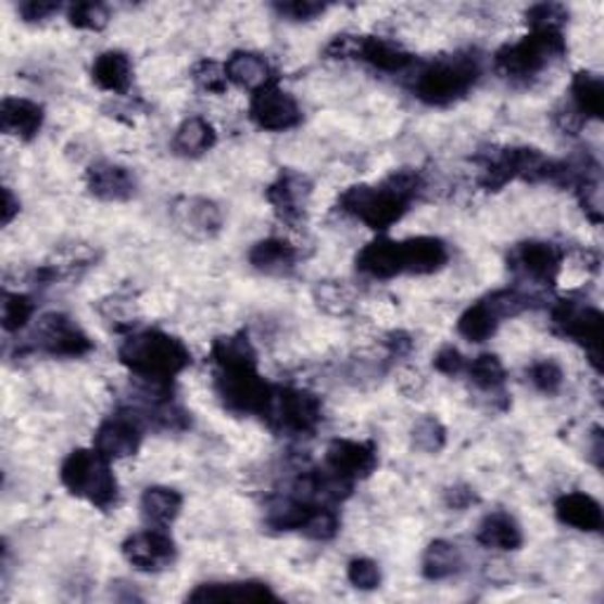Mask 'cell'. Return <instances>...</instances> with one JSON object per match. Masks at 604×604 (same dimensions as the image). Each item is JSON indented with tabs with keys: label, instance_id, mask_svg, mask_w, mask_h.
Listing matches in <instances>:
<instances>
[{
	"label": "cell",
	"instance_id": "obj_1",
	"mask_svg": "<svg viewBox=\"0 0 604 604\" xmlns=\"http://www.w3.org/2000/svg\"><path fill=\"white\" fill-rule=\"evenodd\" d=\"M423 191V175L414 168L394 171L380 185H354L338 199V209L374 231H388L406 215Z\"/></svg>",
	"mask_w": 604,
	"mask_h": 604
},
{
	"label": "cell",
	"instance_id": "obj_2",
	"mask_svg": "<svg viewBox=\"0 0 604 604\" xmlns=\"http://www.w3.org/2000/svg\"><path fill=\"white\" fill-rule=\"evenodd\" d=\"M118 362L133 376L142 378L151 386L166 388L191 364V352L180 338H175L159 328L135 331L118 348Z\"/></svg>",
	"mask_w": 604,
	"mask_h": 604
},
{
	"label": "cell",
	"instance_id": "obj_3",
	"mask_svg": "<svg viewBox=\"0 0 604 604\" xmlns=\"http://www.w3.org/2000/svg\"><path fill=\"white\" fill-rule=\"evenodd\" d=\"M479 60L475 54H451L425 64L414 84L416 98L430 106H449L463 100L479 80Z\"/></svg>",
	"mask_w": 604,
	"mask_h": 604
},
{
	"label": "cell",
	"instance_id": "obj_4",
	"mask_svg": "<svg viewBox=\"0 0 604 604\" xmlns=\"http://www.w3.org/2000/svg\"><path fill=\"white\" fill-rule=\"evenodd\" d=\"M60 479L68 493L100 511H109L118 501V482L112 473V461L95 449H76L68 453L60 468Z\"/></svg>",
	"mask_w": 604,
	"mask_h": 604
},
{
	"label": "cell",
	"instance_id": "obj_5",
	"mask_svg": "<svg viewBox=\"0 0 604 604\" xmlns=\"http://www.w3.org/2000/svg\"><path fill=\"white\" fill-rule=\"evenodd\" d=\"M565 52L567 40L562 32H531L517 43L503 46L496 52V68L515 84H529Z\"/></svg>",
	"mask_w": 604,
	"mask_h": 604
},
{
	"label": "cell",
	"instance_id": "obj_6",
	"mask_svg": "<svg viewBox=\"0 0 604 604\" xmlns=\"http://www.w3.org/2000/svg\"><path fill=\"white\" fill-rule=\"evenodd\" d=\"M260 418L277 435L307 437L322 425L324 406L319 397L310 390L274 386Z\"/></svg>",
	"mask_w": 604,
	"mask_h": 604
},
{
	"label": "cell",
	"instance_id": "obj_7",
	"mask_svg": "<svg viewBox=\"0 0 604 604\" xmlns=\"http://www.w3.org/2000/svg\"><path fill=\"white\" fill-rule=\"evenodd\" d=\"M551 319H553V326L559 336L574 340L576 345H581L586 350L590 364H593L600 374V368H602V364H600L602 326H604L602 312L593 305H586L583 300L565 298V300L555 302Z\"/></svg>",
	"mask_w": 604,
	"mask_h": 604
},
{
	"label": "cell",
	"instance_id": "obj_8",
	"mask_svg": "<svg viewBox=\"0 0 604 604\" xmlns=\"http://www.w3.org/2000/svg\"><path fill=\"white\" fill-rule=\"evenodd\" d=\"M269 382L251 368H227L215 370V392L219 402L231 414L239 416H263L265 404L272 394Z\"/></svg>",
	"mask_w": 604,
	"mask_h": 604
},
{
	"label": "cell",
	"instance_id": "obj_9",
	"mask_svg": "<svg viewBox=\"0 0 604 604\" xmlns=\"http://www.w3.org/2000/svg\"><path fill=\"white\" fill-rule=\"evenodd\" d=\"M36 345L46 354L66 356V360H78V356H86L95 348L84 328L60 312L46 314L38 322Z\"/></svg>",
	"mask_w": 604,
	"mask_h": 604
},
{
	"label": "cell",
	"instance_id": "obj_10",
	"mask_svg": "<svg viewBox=\"0 0 604 604\" xmlns=\"http://www.w3.org/2000/svg\"><path fill=\"white\" fill-rule=\"evenodd\" d=\"M251 118L257 128L267 133H284L300 126L302 109L291 92L279 88V84H272L253 92Z\"/></svg>",
	"mask_w": 604,
	"mask_h": 604
},
{
	"label": "cell",
	"instance_id": "obj_11",
	"mask_svg": "<svg viewBox=\"0 0 604 604\" xmlns=\"http://www.w3.org/2000/svg\"><path fill=\"white\" fill-rule=\"evenodd\" d=\"M562 260H565V253H562L557 243L525 241L515 246L511 257H507V265L521 277L543 286H553L562 269Z\"/></svg>",
	"mask_w": 604,
	"mask_h": 604
},
{
	"label": "cell",
	"instance_id": "obj_12",
	"mask_svg": "<svg viewBox=\"0 0 604 604\" xmlns=\"http://www.w3.org/2000/svg\"><path fill=\"white\" fill-rule=\"evenodd\" d=\"M123 557L140 571H163L177 557V545L161 527L137 531L123 543Z\"/></svg>",
	"mask_w": 604,
	"mask_h": 604
},
{
	"label": "cell",
	"instance_id": "obj_13",
	"mask_svg": "<svg viewBox=\"0 0 604 604\" xmlns=\"http://www.w3.org/2000/svg\"><path fill=\"white\" fill-rule=\"evenodd\" d=\"M265 197L274 213L279 215L281 223L298 227L307 213V201L312 197V183L305 175L295 171H281L277 180H274Z\"/></svg>",
	"mask_w": 604,
	"mask_h": 604
},
{
	"label": "cell",
	"instance_id": "obj_14",
	"mask_svg": "<svg viewBox=\"0 0 604 604\" xmlns=\"http://www.w3.org/2000/svg\"><path fill=\"white\" fill-rule=\"evenodd\" d=\"M142 446V425L133 414H116L95 430L92 449L109 461L130 458Z\"/></svg>",
	"mask_w": 604,
	"mask_h": 604
},
{
	"label": "cell",
	"instance_id": "obj_15",
	"mask_svg": "<svg viewBox=\"0 0 604 604\" xmlns=\"http://www.w3.org/2000/svg\"><path fill=\"white\" fill-rule=\"evenodd\" d=\"M326 468L354 485L378 468V449L374 442L334 439L326 449Z\"/></svg>",
	"mask_w": 604,
	"mask_h": 604
},
{
	"label": "cell",
	"instance_id": "obj_16",
	"mask_svg": "<svg viewBox=\"0 0 604 604\" xmlns=\"http://www.w3.org/2000/svg\"><path fill=\"white\" fill-rule=\"evenodd\" d=\"M173 219L191 239H213L223 229V211L211 199L185 197L173 203Z\"/></svg>",
	"mask_w": 604,
	"mask_h": 604
},
{
	"label": "cell",
	"instance_id": "obj_17",
	"mask_svg": "<svg viewBox=\"0 0 604 604\" xmlns=\"http://www.w3.org/2000/svg\"><path fill=\"white\" fill-rule=\"evenodd\" d=\"M86 185L95 199L109 201V203L128 201L135 197V189H137L135 175L128 168H123L112 161L92 163L86 173Z\"/></svg>",
	"mask_w": 604,
	"mask_h": 604
},
{
	"label": "cell",
	"instance_id": "obj_18",
	"mask_svg": "<svg viewBox=\"0 0 604 604\" xmlns=\"http://www.w3.org/2000/svg\"><path fill=\"white\" fill-rule=\"evenodd\" d=\"M356 269L364 277L388 281L404 274V257H402V241H392L388 237H378L356 255Z\"/></svg>",
	"mask_w": 604,
	"mask_h": 604
},
{
	"label": "cell",
	"instance_id": "obj_19",
	"mask_svg": "<svg viewBox=\"0 0 604 604\" xmlns=\"http://www.w3.org/2000/svg\"><path fill=\"white\" fill-rule=\"evenodd\" d=\"M279 600L274 590L263 581H223L201 583L187 595V602H274Z\"/></svg>",
	"mask_w": 604,
	"mask_h": 604
},
{
	"label": "cell",
	"instance_id": "obj_20",
	"mask_svg": "<svg viewBox=\"0 0 604 604\" xmlns=\"http://www.w3.org/2000/svg\"><path fill=\"white\" fill-rule=\"evenodd\" d=\"M46 123V109L38 102L24 98H5L0 104V130L17 137L22 142H32Z\"/></svg>",
	"mask_w": 604,
	"mask_h": 604
},
{
	"label": "cell",
	"instance_id": "obj_21",
	"mask_svg": "<svg viewBox=\"0 0 604 604\" xmlns=\"http://www.w3.org/2000/svg\"><path fill=\"white\" fill-rule=\"evenodd\" d=\"M555 515L565 527L586 533H595L604 525L602 505L583 491H571L559 496L555 503Z\"/></svg>",
	"mask_w": 604,
	"mask_h": 604
},
{
	"label": "cell",
	"instance_id": "obj_22",
	"mask_svg": "<svg viewBox=\"0 0 604 604\" xmlns=\"http://www.w3.org/2000/svg\"><path fill=\"white\" fill-rule=\"evenodd\" d=\"M225 74L229 84H235L243 90L257 92L272 84H277L274 78V72L269 62L257 52H249V50H239L231 54L225 64Z\"/></svg>",
	"mask_w": 604,
	"mask_h": 604
},
{
	"label": "cell",
	"instance_id": "obj_23",
	"mask_svg": "<svg viewBox=\"0 0 604 604\" xmlns=\"http://www.w3.org/2000/svg\"><path fill=\"white\" fill-rule=\"evenodd\" d=\"M404 274H435L449 263V246L437 237H414L402 241Z\"/></svg>",
	"mask_w": 604,
	"mask_h": 604
},
{
	"label": "cell",
	"instance_id": "obj_24",
	"mask_svg": "<svg viewBox=\"0 0 604 604\" xmlns=\"http://www.w3.org/2000/svg\"><path fill=\"white\" fill-rule=\"evenodd\" d=\"M477 543L489 551H519L525 543V533H521L519 521L511 515L496 511L482 519V525L477 529Z\"/></svg>",
	"mask_w": 604,
	"mask_h": 604
},
{
	"label": "cell",
	"instance_id": "obj_25",
	"mask_svg": "<svg viewBox=\"0 0 604 604\" xmlns=\"http://www.w3.org/2000/svg\"><path fill=\"white\" fill-rule=\"evenodd\" d=\"M356 60H362L386 74H400L411 62H414V58H411L400 43L380 36H360V52H356Z\"/></svg>",
	"mask_w": 604,
	"mask_h": 604
},
{
	"label": "cell",
	"instance_id": "obj_26",
	"mask_svg": "<svg viewBox=\"0 0 604 604\" xmlns=\"http://www.w3.org/2000/svg\"><path fill=\"white\" fill-rule=\"evenodd\" d=\"M90 74L95 86L114 95H126L133 86V62L128 54L121 50H106L98 54V60L92 62Z\"/></svg>",
	"mask_w": 604,
	"mask_h": 604
},
{
	"label": "cell",
	"instance_id": "obj_27",
	"mask_svg": "<svg viewBox=\"0 0 604 604\" xmlns=\"http://www.w3.org/2000/svg\"><path fill=\"white\" fill-rule=\"evenodd\" d=\"M249 263L263 274H269V277H281V274H288L295 269L298 263V251L295 246H291L284 239H263L257 241L251 253H249Z\"/></svg>",
	"mask_w": 604,
	"mask_h": 604
},
{
	"label": "cell",
	"instance_id": "obj_28",
	"mask_svg": "<svg viewBox=\"0 0 604 604\" xmlns=\"http://www.w3.org/2000/svg\"><path fill=\"white\" fill-rule=\"evenodd\" d=\"M215 142H217V133L213 128V123L205 121L203 116H189L187 121L180 123V128L175 130L173 149L180 156L197 159L203 156L205 151H211Z\"/></svg>",
	"mask_w": 604,
	"mask_h": 604
},
{
	"label": "cell",
	"instance_id": "obj_29",
	"mask_svg": "<svg viewBox=\"0 0 604 604\" xmlns=\"http://www.w3.org/2000/svg\"><path fill=\"white\" fill-rule=\"evenodd\" d=\"M142 517L154 527H168L183 511V493L171 487H149L142 493Z\"/></svg>",
	"mask_w": 604,
	"mask_h": 604
},
{
	"label": "cell",
	"instance_id": "obj_30",
	"mask_svg": "<svg viewBox=\"0 0 604 604\" xmlns=\"http://www.w3.org/2000/svg\"><path fill=\"white\" fill-rule=\"evenodd\" d=\"M211 360L217 370L251 368V366H257V352L253 348V342L249 340V336L235 334V336H223L213 342Z\"/></svg>",
	"mask_w": 604,
	"mask_h": 604
},
{
	"label": "cell",
	"instance_id": "obj_31",
	"mask_svg": "<svg viewBox=\"0 0 604 604\" xmlns=\"http://www.w3.org/2000/svg\"><path fill=\"white\" fill-rule=\"evenodd\" d=\"M420 569L428 581H444L451 579V576H456L463 569V555L458 545H453L444 539L432 541L425 548Z\"/></svg>",
	"mask_w": 604,
	"mask_h": 604
},
{
	"label": "cell",
	"instance_id": "obj_32",
	"mask_svg": "<svg viewBox=\"0 0 604 604\" xmlns=\"http://www.w3.org/2000/svg\"><path fill=\"white\" fill-rule=\"evenodd\" d=\"M583 121L604 116V84L597 74L579 72L571 78V102Z\"/></svg>",
	"mask_w": 604,
	"mask_h": 604
},
{
	"label": "cell",
	"instance_id": "obj_33",
	"mask_svg": "<svg viewBox=\"0 0 604 604\" xmlns=\"http://www.w3.org/2000/svg\"><path fill=\"white\" fill-rule=\"evenodd\" d=\"M501 324V317L489 305V300H479L475 305H470L461 314L458 319V334L470 340V342H485L489 340L493 334H496V328Z\"/></svg>",
	"mask_w": 604,
	"mask_h": 604
},
{
	"label": "cell",
	"instance_id": "obj_34",
	"mask_svg": "<svg viewBox=\"0 0 604 604\" xmlns=\"http://www.w3.org/2000/svg\"><path fill=\"white\" fill-rule=\"evenodd\" d=\"M317 505L300 501L295 496L279 499L269 505L267 511V525L277 531H302L307 525L312 511Z\"/></svg>",
	"mask_w": 604,
	"mask_h": 604
},
{
	"label": "cell",
	"instance_id": "obj_35",
	"mask_svg": "<svg viewBox=\"0 0 604 604\" xmlns=\"http://www.w3.org/2000/svg\"><path fill=\"white\" fill-rule=\"evenodd\" d=\"M465 370H468L473 386L482 392H499L505 382V366L496 354L475 356V360L465 366Z\"/></svg>",
	"mask_w": 604,
	"mask_h": 604
},
{
	"label": "cell",
	"instance_id": "obj_36",
	"mask_svg": "<svg viewBox=\"0 0 604 604\" xmlns=\"http://www.w3.org/2000/svg\"><path fill=\"white\" fill-rule=\"evenodd\" d=\"M411 442L423 453H439L446 446V428L435 416H423L411 428Z\"/></svg>",
	"mask_w": 604,
	"mask_h": 604
},
{
	"label": "cell",
	"instance_id": "obj_37",
	"mask_svg": "<svg viewBox=\"0 0 604 604\" xmlns=\"http://www.w3.org/2000/svg\"><path fill=\"white\" fill-rule=\"evenodd\" d=\"M34 300L24 293H3V328L8 334H20L34 317Z\"/></svg>",
	"mask_w": 604,
	"mask_h": 604
},
{
	"label": "cell",
	"instance_id": "obj_38",
	"mask_svg": "<svg viewBox=\"0 0 604 604\" xmlns=\"http://www.w3.org/2000/svg\"><path fill=\"white\" fill-rule=\"evenodd\" d=\"M525 20L531 32H562L569 20V10L557 3H539L527 10Z\"/></svg>",
	"mask_w": 604,
	"mask_h": 604
},
{
	"label": "cell",
	"instance_id": "obj_39",
	"mask_svg": "<svg viewBox=\"0 0 604 604\" xmlns=\"http://www.w3.org/2000/svg\"><path fill=\"white\" fill-rule=\"evenodd\" d=\"M66 20L80 32H102L109 24V10L102 3H74L66 10Z\"/></svg>",
	"mask_w": 604,
	"mask_h": 604
},
{
	"label": "cell",
	"instance_id": "obj_40",
	"mask_svg": "<svg viewBox=\"0 0 604 604\" xmlns=\"http://www.w3.org/2000/svg\"><path fill=\"white\" fill-rule=\"evenodd\" d=\"M527 378L533 390H539L541 394H557L562 386H565V370L553 360H541L531 364L527 370Z\"/></svg>",
	"mask_w": 604,
	"mask_h": 604
},
{
	"label": "cell",
	"instance_id": "obj_41",
	"mask_svg": "<svg viewBox=\"0 0 604 604\" xmlns=\"http://www.w3.org/2000/svg\"><path fill=\"white\" fill-rule=\"evenodd\" d=\"M191 80H194L199 90L209 95H223L229 86L225 66L213 60H201L191 66Z\"/></svg>",
	"mask_w": 604,
	"mask_h": 604
},
{
	"label": "cell",
	"instance_id": "obj_42",
	"mask_svg": "<svg viewBox=\"0 0 604 604\" xmlns=\"http://www.w3.org/2000/svg\"><path fill=\"white\" fill-rule=\"evenodd\" d=\"M338 531H340V519L328 505L314 507L305 529H302V533L314 541H331Z\"/></svg>",
	"mask_w": 604,
	"mask_h": 604
},
{
	"label": "cell",
	"instance_id": "obj_43",
	"mask_svg": "<svg viewBox=\"0 0 604 604\" xmlns=\"http://www.w3.org/2000/svg\"><path fill=\"white\" fill-rule=\"evenodd\" d=\"M348 581L356 590H376L382 581L378 562L370 557H354L348 565Z\"/></svg>",
	"mask_w": 604,
	"mask_h": 604
},
{
	"label": "cell",
	"instance_id": "obj_44",
	"mask_svg": "<svg viewBox=\"0 0 604 604\" xmlns=\"http://www.w3.org/2000/svg\"><path fill=\"white\" fill-rule=\"evenodd\" d=\"M274 10L279 12V17L288 22H310L326 12L324 3H312V0H293V3H277Z\"/></svg>",
	"mask_w": 604,
	"mask_h": 604
},
{
	"label": "cell",
	"instance_id": "obj_45",
	"mask_svg": "<svg viewBox=\"0 0 604 604\" xmlns=\"http://www.w3.org/2000/svg\"><path fill=\"white\" fill-rule=\"evenodd\" d=\"M432 366L439 370V374H444V376H458V374H463L465 366H468V362H465V356L461 354L458 348L446 345V348H442V350L435 354Z\"/></svg>",
	"mask_w": 604,
	"mask_h": 604
},
{
	"label": "cell",
	"instance_id": "obj_46",
	"mask_svg": "<svg viewBox=\"0 0 604 604\" xmlns=\"http://www.w3.org/2000/svg\"><path fill=\"white\" fill-rule=\"evenodd\" d=\"M356 52H360V36L352 34L336 36L324 50L328 60H356Z\"/></svg>",
	"mask_w": 604,
	"mask_h": 604
},
{
	"label": "cell",
	"instance_id": "obj_47",
	"mask_svg": "<svg viewBox=\"0 0 604 604\" xmlns=\"http://www.w3.org/2000/svg\"><path fill=\"white\" fill-rule=\"evenodd\" d=\"M17 12L24 22L36 24V22H48L60 12V3H48V0H29V3H20Z\"/></svg>",
	"mask_w": 604,
	"mask_h": 604
},
{
	"label": "cell",
	"instance_id": "obj_48",
	"mask_svg": "<svg viewBox=\"0 0 604 604\" xmlns=\"http://www.w3.org/2000/svg\"><path fill=\"white\" fill-rule=\"evenodd\" d=\"M555 123L559 126V130H565V133H569V135H576L581 130V126H583V118H581V114L576 112V109L571 106V104H565L559 109V112L555 114Z\"/></svg>",
	"mask_w": 604,
	"mask_h": 604
},
{
	"label": "cell",
	"instance_id": "obj_49",
	"mask_svg": "<svg viewBox=\"0 0 604 604\" xmlns=\"http://www.w3.org/2000/svg\"><path fill=\"white\" fill-rule=\"evenodd\" d=\"M444 499H446V505L453 507V511H465V507L477 503V496L470 487H451V489H446Z\"/></svg>",
	"mask_w": 604,
	"mask_h": 604
},
{
	"label": "cell",
	"instance_id": "obj_50",
	"mask_svg": "<svg viewBox=\"0 0 604 604\" xmlns=\"http://www.w3.org/2000/svg\"><path fill=\"white\" fill-rule=\"evenodd\" d=\"M15 215H20V199L8 187H3V211H0V219H3V227H8Z\"/></svg>",
	"mask_w": 604,
	"mask_h": 604
},
{
	"label": "cell",
	"instance_id": "obj_51",
	"mask_svg": "<svg viewBox=\"0 0 604 604\" xmlns=\"http://www.w3.org/2000/svg\"><path fill=\"white\" fill-rule=\"evenodd\" d=\"M388 348L392 354L404 356L411 352V348H414V340H411V336L404 331H394L388 336Z\"/></svg>",
	"mask_w": 604,
	"mask_h": 604
},
{
	"label": "cell",
	"instance_id": "obj_52",
	"mask_svg": "<svg viewBox=\"0 0 604 604\" xmlns=\"http://www.w3.org/2000/svg\"><path fill=\"white\" fill-rule=\"evenodd\" d=\"M590 451H593V458H595L597 468H602V451H604V444H602V430H600V428L593 430V446H590Z\"/></svg>",
	"mask_w": 604,
	"mask_h": 604
}]
</instances>
